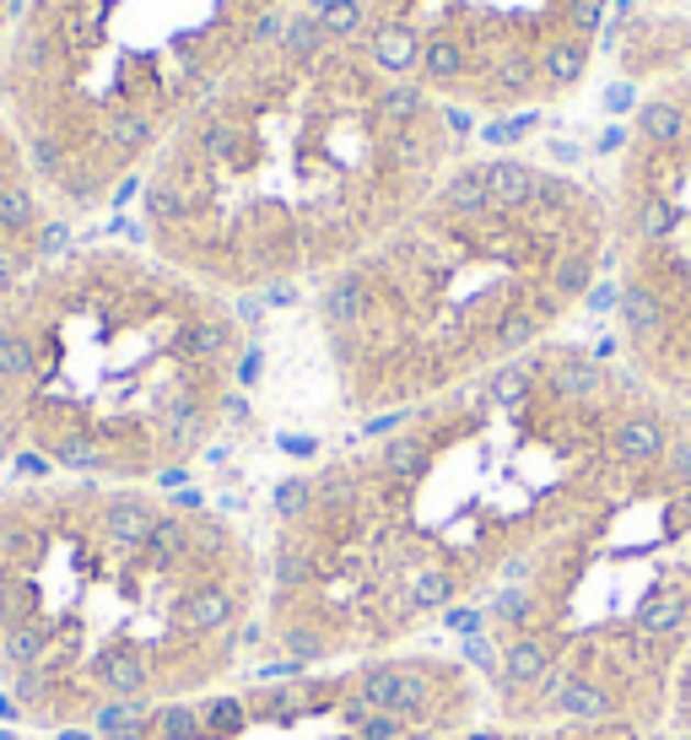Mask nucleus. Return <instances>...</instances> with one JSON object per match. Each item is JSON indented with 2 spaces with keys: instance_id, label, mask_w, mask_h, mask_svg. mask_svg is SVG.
<instances>
[{
  "instance_id": "7",
  "label": "nucleus",
  "mask_w": 691,
  "mask_h": 740,
  "mask_svg": "<svg viewBox=\"0 0 691 740\" xmlns=\"http://www.w3.org/2000/svg\"><path fill=\"white\" fill-rule=\"evenodd\" d=\"M298 0H27L0 114L60 217L120 206Z\"/></svg>"
},
{
  "instance_id": "16",
  "label": "nucleus",
  "mask_w": 691,
  "mask_h": 740,
  "mask_svg": "<svg viewBox=\"0 0 691 740\" xmlns=\"http://www.w3.org/2000/svg\"><path fill=\"white\" fill-rule=\"evenodd\" d=\"M643 5H676V11H691V0H643Z\"/></svg>"
},
{
  "instance_id": "17",
  "label": "nucleus",
  "mask_w": 691,
  "mask_h": 740,
  "mask_svg": "<svg viewBox=\"0 0 691 740\" xmlns=\"http://www.w3.org/2000/svg\"><path fill=\"white\" fill-rule=\"evenodd\" d=\"M0 740H49V736H33V730H22V736H0Z\"/></svg>"
},
{
  "instance_id": "12",
  "label": "nucleus",
  "mask_w": 691,
  "mask_h": 740,
  "mask_svg": "<svg viewBox=\"0 0 691 740\" xmlns=\"http://www.w3.org/2000/svg\"><path fill=\"white\" fill-rule=\"evenodd\" d=\"M605 60L616 65V76H627L632 87H654V81H670V76L691 70V11L632 0L611 22Z\"/></svg>"
},
{
  "instance_id": "9",
  "label": "nucleus",
  "mask_w": 691,
  "mask_h": 740,
  "mask_svg": "<svg viewBox=\"0 0 691 740\" xmlns=\"http://www.w3.org/2000/svg\"><path fill=\"white\" fill-rule=\"evenodd\" d=\"M600 189L611 352L691 411V70L632 92Z\"/></svg>"
},
{
  "instance_id": "13",
  "label": "nucleus",
  "mask_w": 691,
  "mask_h": 740,
  "mask_svg": "<svg viewBox=\"0 0 691 740\" xmlns=\"http://www.w3.org/2000/svg\"><path fill=\"white\" fill-rule=\"evenodd\" d=\"M438 740H670L665 730H632V725H519V719H498L481 714L459 730Z\"/></svg>"
},
{
  "instance_id": "14",
  "label": "nucleus",
  "mask_w": 691,
  "mask_h": 740,
  "mask_svg": "<svg viewBox=\"0 0 691 740\" xmlns=\"http://www.w3.org/2000/svg\"><path fill=\"white\" fill-rule=\"evenodd\" d=\"M665 736L670 740H691V649L676 671V686H670V714H665Z\"/></svg>"
},
{
  "instance_id": "8",
  "label": "nucleus",
  "mask_w": 691,
  "mask_h": 740,
  "mask_svg": "<svg viewBox=\"0 0 691 740\" xmlns=\"http://www.w3.org/2000/svg\"><path fill=\"white\" fill-rule=\"evenodd\" d=\"M346 22L454 120H535L589 92L616 0H341Z\"/></svg>"
},
{
  "instance_id": "15",
  "label": "nucleus",
  "mask_w": 691,
  "mask_h": 740,
  "mask_svg": "<svg viewBox=\"0 0 691 740\" xmlns=\"http://www.w3.org/2000/svg\"><path fill=\"white\" fill-rule=\"evenodd\" d=\"M16 11H22V0H0V33H5V22H11Z\"/></svg>"
},
{
  "instance_id": "3",
  "label": "nucleus",
  "mask_w": 691,
  "mask_h": 740,
  "mask_svg": "<svg viewBox=\"0 0 691 740\" xmlns=\"http://www.w3.org/2000/svg\"><path fill=\"white\" fill-rule=\"evenodd\" d=\"M259 530L179 487H0V708L49 740L109 736L259 665Z\"/></svg>"
},
{
  "instance_id": "5",
  "label": "nucleus",
  "mask_w": 691,
  "mask_h": 740,
  "mask_svg": "<svg viewBox=\"0 0 691 740\" xmlns=\"http://www.w3.org/2000/svg\"><path fill=\"white\" fill-rule=\"evenodd\" d=\"M244 303L141 244H65L0 309V460L174 487L238 428Z\"/></svg>"
},
{
  "instance_id": "10",
  "label": "nucleus",
  "mask_w": 691,
  "mask_h": 740,
  "mask_svg": "<svg viewBox=\"0 0 691 740\" xmlns=\"http://www.w3.org/2000/svg\"><path fill=\"white\" fill-rule=\"evenodd\" d=\"M481 686L454 649L254 665L92 740H438L481 719Z\"/></svg>"
},
{
  "instance_id": "4",
  "label": "nucleus",
  "mask_w": 691,
  "mask_h": 740,
  "mask_svg": "<svg viewBox=\"0 0 691 740\" xmlns=\"http://www.w3.org/2000/svg\"><path fill=\"white\" fill-rule=\"evenodd\" d=\"M605 292V189L530 146H470L368 254L309 292L335 411L363 428L551 341Z\"/></svg>"
},
{
  "instance_id": "6",
  "label": "nucleus",
  "mask_w": 691,
  "mask_h": 740,
  "mask_svg": "<svg viewBox=\"0 0 691 740\" xmlns=\"http://www.w3.org/2000/svg\"><path fill=\"white\" fill-rule=\"evenodd\" d=\"M691 649V411L670 406L470 611L454 654L487 714L665 730Z\"/></svg>"
},
{
  "instance_id": "11",
  "label": "nucleus",
  "mask_w": 691,
  "mask_h": 740,
  "mask_svg": "<svg viewBox=\"0 0 691 740\" xmlns=\"http://www.w3.org/2000/svg\"><path fill=\"white\" fill-rule=\"evenodd\" d=\"M65 217L55 200L44 195L22 141L11 135V124L0 114V309L22 292V281L60 254Z\"/></svg>"
},
{
  "instance_id": "1",
  "label": "nucleus",
  "mask_w": 691,
  "mask_h": 740,
  "mask_svg": "<svg viewBox=\"0 0 691 740\" xmlns=\"http://www.w3.org/2000/svg\"><path fill=\"white\" fill-rule=\"evenodd\" d=\"M665 411L611 341L572 330L352 428L270 487L259 665L454 649L470 611Z\"/></svg>"
},
{
  "instance_id": "2",
  "label": "nucleus",
  "mask_w": 691,
  "mask_h": 740,
  "mask_svg": "<svg viewBox=\"0 0 691 740\" xmlns=\"http://www.w3.org/2000/svg\"><path fill=\"white\" fill-rule=\"evenodd\" d=\"M465 152V120L383 60L341 0H298L163 141L135 222L152 254L233 303L314 292Z\"/></svg>"
}]
</instances>
